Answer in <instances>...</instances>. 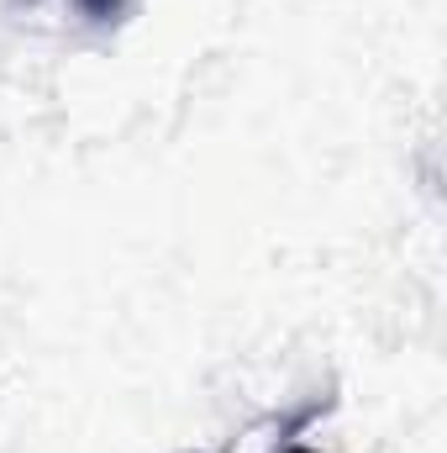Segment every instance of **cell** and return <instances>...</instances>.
I'll return each mask as SVG.
<instances>
[{
    "mask_svg": "<svg viewBox=\"0 0 447 453\" xmlns=\"http://www.w3.org/2000/svg\"><path fill=\"white\" fill-rule=\"evenodd\" d=\"M274 453H316V449H306V443H284V449H274Z\"/></svg>",
    "mask_w": 447,
    "mask_h": 453,
    "instance_id": "cell-2",
    "label": "cell"
},
{
    "mask_svg": "<svg viewBox=\"0 0 447 453\" xmlns=\"http://www.w3.org/2000/svg\"><path fill=\"white\" fill-rule=\"evenodd\" d=\"M222 453H231V443H226V449H222Z\"/></svg>",
    "mask_w": 447,
    "mask_h": 453,
    "instance_id": "cell-3",
    "label": "cell"
},
{
    "mask_svg": "<svg viewBox=\"0 0 447 453\" xmlns=\"http://www.w3.org/2000/svg\"><path fill=\"white\" fill-rule=\"evenodd\" d=\"M74 5H80L90 21H116V16L126 11V0H74Z\"/></svg>",
    "mask_w": 447,
    "mask_h": 453,
    "instance_id": "cell-1",
    "label": "cell"
}]
</instances>
